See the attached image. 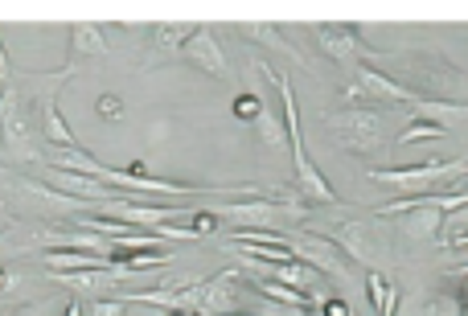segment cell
Instances as JSON below:
<instances>
[{
	"label": "cell",
	"mask_w": 468,
	"mask_h": 316,
	"mask_svg": "<svg viewBox=\"0 0 468 316\" xmlns=\"http://www.w3.org/2000/svg\"><path fill=\"white\" fill-rule=\"evenodd\" d=\"M62 316H87V308H82V300H70V304L62 308Z\"/></svg>",
	"instance_id": "d4e9b609"
},
{
	"label": "cell",
	"mask_w": 468,
	"mask_h": 316,
	"mask_svg": "<svg viewBox=\"0 0 468 316\" xmlns=\"http://www.w3.org/2000/svg\"><path fill=\"white\" fill-rule=\"evenodd\" d=\"M189 62V66L205 70L210 78H222V83H230V62H226L222 54V41H218V33L210 25H202V33H197L194 41L186 46V54H181Z\"/></svg>",
	"instance_id": "ba28073f"
},
{
	"label": "cell",
	"mask_w": 468,
	"mask_h": 316,
	"mask_svg": "<svg viewBox=\"0 0 468 316\" xmlns=\"http://www.w3.org/2000/svg\"><path fill=\"white\" fill-rule=\"evenodd\" d=\"M9 287H13V276H9L4 268H0V292H9Z\"/></svg>",
	"instance_id": "484cf974"
},
{
	"label": "cell",
	"mask_w": 468,
	"mask_h": 316,
	"mask_svg": "<svg viewBox=\"0 0 468 316\" xmlns=\"http://www.w3.org/2000/svg\"><path fill=\"white\" fill-rule=\"evenodd\" d=\"M366 292H370V304L378 316H399V292L382 271H370L366 276Z\"/></svg>",
	"instance_id": "2e32d148"
},
{
	"label": "cell",
	"mask_w": 468,
	"mask_h": 316,
	"mask_svg": "<svg viewBox=\"0 0 468 316\" xmlns=\"http://www.w3.org/2000/svg\"><path fill=\"white\" fill-rule=\"evenodd\" d=\"M255 136H259V144H267V148H288V124H283V111H275V107H264V115L255 119Z\"/></svg>",
	"instance_id": "e0dca14e"
},
{
	"label": "cell",
	"mask_w": 468,
	"mask_h": 316,
	"mask_svg": "<svg viewBox=\"0 0 468 316\" xmlns=\"http://www.w3.org/2000/svg\"><path fill=\"white\" fill-rule=\"evenodd\" d=\"M169 316H186V312H169Z\"/></svg>",
	"instance_id": "f1b7e54d"
},
{
	"label": "cell",
	"mask_w": 468,
	"mask_h": 316,
	"mask_svg": "<svg viewBox=\"0 0 468 316\" xmlns=\"http://www.w3.org/2000/svg\"><path fill=\"white\" fill-rule=\"evenodd\" d=\"M202 33V25H156L152 29V62H165L173 54H186V46Z\"/></svg>",
	"instance_id": "4fadbf2b"
},
{
	"label": "cell",
	"mask_w": 468,
	"mask_h": 316,
	"mask_svg": "<svg viewBox=\"0 0 468 316\" xmlns=\"http://www.w3.org/2000/svg\"><path fill=\"white\" fill-rule=\"evenodd\" d=\"M0 66H4V70H13V66H9V54H4V46H0Z\"/></svg>",
	"instance_id": "83f0119b"
},
{
	"label": "cell",
	"mask_w": 468,
	"mask_h": 316,
	"mask_svg": "<svg viewBox=\"0 0 468 316\" xmlns=\"http://www.w3.org/2000/svg\"><path fill=\"white\" fill-rule=\"evenodd\" d=\"M444 136V124H428V119H415V124L407 127V132H399V148H407V144H415V140H439Z\"/></svg>",
	"instance_id": "ac0fdd59"
},
{
	"label": "cell",
	"mask_w": 468,
	"mask_h": 316,
	"mask_svg": "<svg viewBox=\"0 0 468 316\" xmlns=\"http://www.w3.org/2000/svg\"><path fill=\"white\" fill-rule=\"evenodd\" d=\"M255 70L267 78V83L275 86V95H280L283 103V124H288V136H292V181L296 189H300V198L308 201V206H329V210H337L342 201H337V193H333V185L325 181V172L316 169V164L308 161V153H304V136H300V107H296V91L292 83L280 75V70L267 62V57H259L255 62Z\"/></svg>",
	"instance_id": "6da1fadb"
},
{
	"label": "cell",
	"mask_w": 468,
	"mask_h": 316,
	"mask_svg": "<svg viewBox=\"0 0 468 316\" xmlns=\"http://www.w3.org/2000/svg\"><path fill=\"white\" fill-rule=\"evenodd\" d=\"M87 316H127V300L111 296V300H91Z\"/></svg>",
	"instance_id": "ffe728a7"
},
{
	"label": "cell",
	"mask_w": 468,
	"mask_h": 316,
	"mask_svg": "<svg viewBox=\"0 0 468 316\" xmlns=\"http://www.w3.org/2000/svg\"><path fill=\"white\" fill-rule=\"evenodd\" d=\"M70 49L78 57H108V29L95 25V21H78L70 25Z\"/></svg>",
	"instance_id": "5bb4252c"
},
{
	"label": "cell",
	"mask_w": 468,
	"mask_h": 316,
	"mask_svg": "<svg viewBox=\"0 0 468 316\" xmlns=\"http://www.w3.org/2000/svg\"><path fill=\"white\" fill-rule=\"evenodd\" d=\"M95 111L103 115V119H119V115H124V99H119V95H99Z\"/></svg>",
	"instance_id": "7402d4cb"
},
{
	"label": "cell",
	"mask_w": 468,
	"mask_h": 316,
	"mask_svg": "<svg viewBox=\"0 0 468 316\" xmlns=\"http://www.w3.org/2000/svg\"><path fill=\"white\" fill-rule=\"evenodd\" d=\"M292 33L296 29H283V25H272V21H255V25H238V38L247 41H259L264 49H275V54H288L292 62H300V66H312L308 57H304V49L292 46Z\"/></svg>",
	"instance_id": "30bf717a"
},
{
	"label": "cell",
	"mask_w": 468,
	"mask_h": 316,
	"mask_svg": "<svg viewBox=\"0 0 468 316\" xmlns=\"http://www.w3.org/2000/svg\"><path fill=\"white\" fill-rule=\"evenodd\" d=\"M321 312H325V316H353V308L345 304L342 296H329V300L321 304Z\"/></svg>",
	"instance_id": "603a6c76"
},
{
	"label": "cell",
	"mask_w": 468,
	"mask_h": 316,
	"mask_svg": "<svg viewBox=\"0 0 468 316\" xmlns=\"http://www.w3.org/2000/svg\"><path fill=\"white\" fill-rule=\"evenodd\" d=\"M329 136L337 140V148L345 153H378L386 144V124L374 107H345V111H333L325 119Z\"/></svg>",
	"instance_id": "7a4b0ae2"
},
{
	"label": "cell",
	"mask_w": 468,
	"mask_h": 316,
	"mask_svg": "<svg viewBox=\"0 0 468 316\" xmlns=\"http://www.w3.org/2000/svg\"><path fill=\"white\" fill-rule=\"evenodd\" d=\"M41 136H46V144H58V153H78V136L66 127L54 95H41Z\"/></svg>",
	"instance_id": "7c38bea8"
},
{
	"label": "cell",
	"mask_w": 468,
	"mask_h": 316,
	"mask_svg": "<svg viewBox=\"0 0 468 316\" xmlns=\"http://www.w3.org/2000/svg\"><path fill=\"white\" fill-rule=\"evenodd\" d=\"M0 144H4V156L17 164L25 161H38V148L30 140V127H25V115H21V95L17 86H4L0 95Z\"/></svg>",
	"instance_id": "5b68a950"
},
{
	"label": "cell",
	"mask_w": 468,
	"mask_h": 316,
	"mask_svg": "<svg viewBox=\"0 0 468 316\" xmlns=\"http://www.w3.org/2000/svg\"><path fill=\"white\" fill-rule=\"evenodd\" d=\"M255 292L264 300H272V304H283V308H321L325 304V300L308 296V292H296V287H288V284H275V279H259Z\"/></svg>",
	"instance_id": "9a60e30c"
},
{
	"label": "cell",
	"mask_w": 468,
	"mask_h": 316,
	"mask_svg": "<svg viewBox=\"0 0 468 316\" xmlns=\"http://www.w3.org/2000/svg\"><path fill=\"white\" fill-rule=\"evenodd\" d=\"M46 268L54 276H66V271H116V259L91 255V250H46Z\"/></svg>",
	"instance_id": "8fae6325"
},
{
	"label": "cell",
	"mask_w": 468,
	"mask_h": 316,
	"mask_svg": "<svg viewBox=\"0 0 468 316\" xmlns=\"http://www.w3.org/2000/svg\"><path fill=\"white\" fill-rule=\"evenodd\" d=\"M189 226L197 230V239H205V234H214V230H222V222H218V214H214V210H197Z\"/></svg>",
	"instance_id": "44dd1931"
},
{
	"label": "cell",
	"mask_w": 468,
	"mask_h": 316,
	"mask_svg": "<svg viewBox=\"0 0 468 316\" xmlns=\"http://www.w3.org/2000/svg\"><path fill=\"white\" fill-rule=\"evenodd\" d=\"M264 107H267V99L255 95V91H243V95L234 99V115H238V119H247V124H255V119L264 115Z\"/></svg>",
	"instance_id": "d6986e66"
},
{
	"label": "cell",
	"mask_w": 468,
	"mask_h": 316,
	"mask_svg": "<svg viewBox=\"0 0 468 316\" xmlns=\"http://www.w3.org/2000/svg\"><path fill=\"white\" fill-rule=\"evenodd\" d=\"M0 148H4V144H0Z\"/></svg>",
	"instance_id": "f546056e"
},
{
	"label": "cell",
	"mask_w": 468,
	"mask_h": 316,
	"mask_svg": "<svg viewBox=\"0 0 468 316\" xmlns=\"http://www.w3.org/2000/svg\"><path fill=\"white\" fill-rule=\"evenodd\" d=\"M238 308H243V276L238 271L197 279V316H234Z\"/></svg>",
	"instance_id": "52a82bcc"
},
{
	"label": "cell",
	"mask_w": 468,
	"mask_h": 316,
	"mask_svg": "<svg viewBox=\"0 0 468 316\" xmlns=\"http://www.w3.org/2000/svg\"><path fill=\"white\" fill-rule=\"evenodd\" d=\"M448 172H460L456 164H444V161H428V164H411V169H370L374 185H394V189H411V185H423V181H436V177H448Z\"/></svg>",
	"instance_id": "9c48e42d"
},
{
	"label": "cell",
	"mask_w": 468,
	"mask_h": 316,
	"mask_svg": "<svg viewBox=\"0 0 468 316\" xmlns=\"http://www.w3.org/2000/svg\"><path fill=\"white\" fill-rule=\"evenodd\" d=\"M308 38L316 41V49H321L325 57H333V62H345V66H366L370 57H378V49L366 46V38H361L358 25H312Z\"/></svg>",
	"instance_id": "3957f363"
},
{
	"label": "cell",
	"mask_w": 468,
	"mask_h": 316,
	"mask_svg": "<svg viewBox=\"0 0 468 316\" xmlns=\"http://www.w3.org/2000/svg\"><path fill=\"white\" fill-rule=\"evenodd\" d=\"M342 95L350 99V103H415V91L403 83H394V78H386L382 70L374 66H358L353 70V78L342 86Z\"/></svg>",
	"instance_id": "277c9868"
},
{
	"label": "cell",
	"mask_w": 468,
	"mask_h": 316,
	"mask_svg": "<svg viewBox=\"0 0 468 316\" xmlns=\"http://www.w3.org/2000/svg\"><path fill=\"white\" fill-rule=\"evenodd\" d=\"M452 247H468V230H464V234H456V239H452Z\"/></svg>",
	"instance_id": "4316f807"
},
{
	"label": "cell",
	"mask_w": 468,
	"mask_h": 316,
	"mask_svg": "<svg viewBox=\"0 0 468 316\" xmlns=\"http://www.w3.org/2000/svg\"><path fill=\"white\" fill-rule=\"evenodd\" d=\"M288 247H292V255L300 259V263H308V268L325 271V276H333V279H345V276H350L345 250L337 247V242L321 239V234H312V230H288Z\"/></svg>",
	"instance_id": "8992f818"
},
{
	"label": "cell",
	"mask_w": 468,
	"mask_h": 316,
	"mask_svg": "<svg viewBox=\"0 0 468 316\" xmlns=\"http://www.w3.org/2000/svg\"><path fill=\"white\" fill-rule=\"evenodd\" d=\"M264 316H312V308H283V304H264Z\"/></svg>",
	"instance_id": "cb8c5ba5"
}]
</instances>
